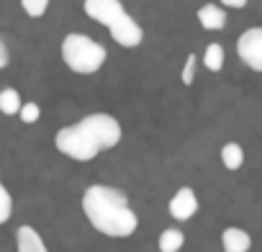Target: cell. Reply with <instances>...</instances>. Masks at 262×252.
I'll return each instance as SVG.
<instances>
[{"label":"cell","mask_w":262,"mask_h":252,"mask_svg":"<svg viewBox=\"0 0 262 252\" xmlns=\"http://www.w3.org/2000/svg\"><path fill=\"white\" fill-rule=\"evenodd\" d=\"M121 137H123L121 123L111 113H90V116L80 118L77 123L59 129L54 137V144L70 160L90 162L100 152L116 147L121 142Z\"/></svg>","instance_id":"cell-1"},{"label":"cell","mask_w":262,"mask_h":252,"mask_svg":"<svg viewBox=\"0 0 262 252\" xmlns=\"http://www.w3.org/2000/svg\"><path fill=\"white\" fill-rule=\"evenodd\" d=\"M82 211L93 229L113 239L131 237L139 224L137 214L128 206L126 193L111 185H90L82 193Z\"/></svg>","instance_id":"cell-2"},{"label":"cell","mask_w":262,"mask_h":252,"mask_svg":"<svg viewBox=\"0 0 262 252\" xmlns=\"http://www.w3.org/2000/svg\"><path fill=\"white\" fill-rule=\"evenodd\" d=\"M105 47L85 34H67L62 41V59L77 75H93L105 65Z\"/></svg>","instance_id":"cell-3"},{"label":"cell","mask_w":262,"mask_h":252,"mask_svg":"<svg viewBox=\"0 0 262 252\" xmlns=\"http://www.w3.org/2000/svg\"><path fill=\"white\" fill-rule=\"evenodd\" d=\"M236 54L249 70L259 72L262 70V29H247L236 39Z\"/></svg>","instance_id":"cell-4"},{"label":"cell","mask_w":262,"mask_h":252,"mask_svg":"<svg viewBox=\"0 0 262 252\" xmlns=\"http://www.w3.org/2000/svg\"><path fill=\"white\" fill-rule=\"evenodd\" d=\"M108 31H111V39L116 41V44H121V47H126V49H131V47H139L142 44V39H144V31H142V26L131 18L126 11L108 26Z\"/></svg>","instance_id":"cell-5"},{"label":"cell","mask_w":262,"mask_h":252,"mask_svg":"<svg viewBox=\"0 0 262 252\" xmlns=\"http://www.w3.org/2000/svg\"><path fill=\"white\" fill-rule=\"evenodd\" d=\"M123 3L121 0H85V13L88 18L103 24V26H111L121 13H123Z\"/></svg>","instance_id":"cell-6"},{"label":"cell","mask_w":262,"mask_h":252,"mask_svg":"<svg viewBox=\"0 0 262 252\" xmlns=\"http://www.w3.org/2000/svg\"><path fill=\"white\" fill-rule=\"evenodd\" d=\"M198 211V198L193 193V188H180L172 198H170V216L178 221H188L193 219Z\"/></svg>","instance_id":"cell-7"},{"label":"cell","mask_w":262,"mask_h":252,"mask_svg":"<svg viewBox=\"0 0 262 252\" xmlns=\"http://www.w3.org/2000/svg\"><path fill=\"white\" fill-rule=\"evenodd\" d=\"M221 244H224V252H247L252 247V237L244 229L229 226L221 234Z\"/></svg>","instance_id":"cell-8"},{"label":"cell","mask_w":262,"mask_h":252,"mask_svg":"<svg viewBox=\"0 0 262 252\" xmlns=\"http://www.w3.org/2000/svg\"><path fill=\"white\" fill-rule=\"evenodd\" d=\"M16 247H18V252H49L34 226H21L16 232Z\"/></svg>","instance_id":"cell-9"},{"label":"cell","mask_w":262,"mask_h":252,"mask_svg":"<svg viewBox=\"0 0 262 252\" xmlns=\"http://www.w3.org/2000/svg\"><path fill=\"white\" fill-rule=\"evenodd\" d=\"M198 21L206 31H219V29L226 26V11H221L213 3H206V6L198 8Z\"/></svg>","instance_id":"cell-10"},{"label":"cell","mask_w":262,"mask_h":252,"mask_svg":"<svg viewBox=\"0 0 262 252\" xmlns=\"http://www.w3.org/2000/svg\"><path fill=\"white\" fill-rule=\"evenodd\" d=\"M221 162L226 170H239L242 162H244V150L236 144V142H229L221 147Z\"/></svg>","instance_id":"cell-11"},{"label":"cell","mask_w":262,"mask_h":252,"mask_svg":"<svg viewBox=\"0 0 262 252\" xmlns=\"http://www.w3.org/2000/svg\"><path fill=\"white\" fill-rule=\"evenodd\" d=\"M185 244V234L180 229H165L160 234V252H180Z\"/></svg>","instance_id":"cell-12"},{"label":"cell","mask_w":262,"mask_h":252,"mask_svg":"<svg viewBox=\"0 0 262 252\" xmlns=\"http://www.w3.org/2000/svg\"><path fill=\"white\" fill-rule=\"evenodd\" d=\"M18 108H21V93L16 88L0 90V111H3L6 116H16Z\"/></svg>","instance_id":"cell-13"},{"label":"cell","mask_w":262,"mask_h":252,"mask_svg":"<svg viewBox=\"0 0 262 252\" xmlns=\"http://www.w3.org/2000/svg\"><path fill=\"white\" fill-rule=\"evenodd\" d=\"M203 67L211 72H219L224 67V47L221 44H208L203 54Z\"/></svg>","instance_id":"cell-14"},{"label":"cell","mask_w":262,"mask_h":252,"mask_svg":"<svg viewBox=\"0 0 262 252\" xmlns=\"http://www.w3.org/2000/svg\"><path fill=\"white\" fill-rule=\"evenodd\" d=\"M21 6L31 18H41L47 13V8H49V0H21Z\"/></svg>","instance_id":"cell-15"},{"label":"cell","mask_w":262,"mask_h":252,"mask_svg":"<svg viewBox=\"0 0 262 252\" xmlns=\"http://www.w3.org/2000/svg\"><path fill=\"white\" fill-rule=\"evenodd\" d=\"M13 214V201H11V193L6 191V185L0 183V224H6Z\"/></svg>","instance_id":"cell-16"},{"label":"cell","mask_w":262,"mask_h":252,"mask_svg":"<svg viewBox=\"0 0 262 252\" xmlns=\"http://www.w3.org/2000/svg\"><path fill=\"white\" fill-rule=\"evenodd\" d=\"M18 116H21V121H24V123H36V121H39V116H41V108H39L36 103H21Z\"/></svg>","instance_id":"cell-17"},{"label":"cell","mask_w":262,"mask_h":252,"mask_svg":"<svg viewBox=\"0 0 262 252\" xmlns=\"http://www.w3.org/2000/svg\"><path fill=\"white\" fill-rule=\"evenodd\" d=\"M195 65H198V57L195 54H188L185 67H183V85H193V80H195Z\"/></svg>","instance_id":"cell-18"},{"label":"cell","mask_w":262,"mask_h":252,"mask_svg":"<svg viewBox=\"0 0 262 252\" xmlns=\"http://www.w3.org/2000/svg\"><path fill=\"white\" fill-rule=\"evenodd\" d=\"M249 3V0H221V6H226V8H244Z\"/></svg>","instance_id":"cell-19"},{"label":"cell","mask_w":262,"mask_h":252,"mask_svg":"<svg viewBox=\"0 0 262 252\" xmlns=\"http://www.w3.org/2000/svg\"><path fill=\"white\" fill-rule=\"evenodd\" d=\"M6 65H8V49H6L3 39H0V70H3Z\"/></svg>","instance_id":"cell-20"}]
</instances>
